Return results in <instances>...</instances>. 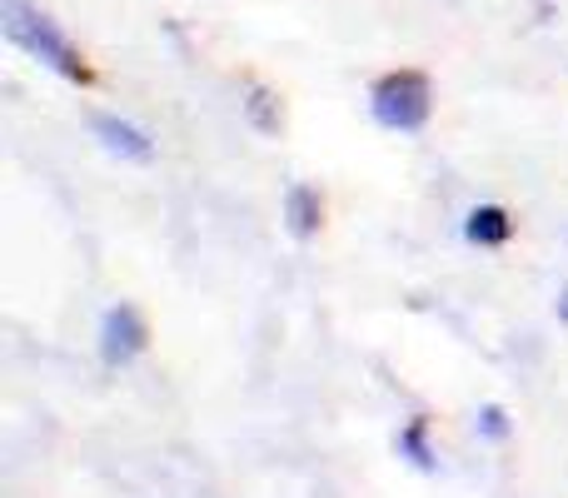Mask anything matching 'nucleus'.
<instances>
[{
  "label": "nucleus",
  "instance_id": "f257e3e1",
  "mask_svg": "<svg viewBox=\"0 0 568 498\" xmlns=\"http://www.w3.org/2000/svg\"><path fill=\"white\" fill-rule=\"evenodd\" d=\"M0 30H6L10 40H16L26 55H36V60H45L55 75H65V80H80L85 85L90 80V65L80 60V50L70 45L65 35H60L55 26H50L45 16H40L36 6H26V0H0Z\"/></svg>",
  "mask_w": 568,
  "mask_h": 498
},
{
  "label": "nucleus",
  "instance_id": "f03ea898",
  "mask_svg": "<svg viewBox=\"0 0 568 498\" xmlns=\"http://www.w3.org/2000/svg\"><path fill=\"white\" fill-rule=\"evenodd\" d=\"M374 120L389 130H419L429 120V80L419 70H399L374 85Z\"/></svg>",
  "mask_w": 568,
  "mask_h": 498
},
{
  "label": "nucleus",
  "instance_id": "7ed1b4c3",
  "mask_svg": "<svg viewBox=\"0 0 568 498\" xmlns=\"http://www.w3.org/2000/svg\"><path fill=\"white\" fill-rule=\"evenodd\" d=\"M140 349H145V324L130 304H115L100 324V354H105V364H130Z\"/></svg>",
  "mask_w": 568,
  "mask_h": 498
},
{
  "label": "nucleus",
  "instance_id": "20e7f679",
  "mask_svg": "<svg viewBox=\"0 0 568 498\" xmlns=\"http://www.w3.org/2000/svg\"><path fill=\"white\" fill-rule=\"evenodd\" d=\"M90 125H95V135L105 140V145L115 150V155H130V160H150V140L140 135L135 125H125V120H115V115H95V120H90Z\"/></svg>",
  "mask_w": 568,
  "mask_h": 498
},
{
  "label": "nucleus",
  "instance_id": "39448f33",
  "mask_svg": "<svg viewBox=\"0 0 568 498\" xmlns=\"http://www.w3.org/2000/svg\"><path fill=\"white\" fill-rule=\"evenodd\" d=\"M509 215H504L499 205H479V210H469V225H464V235L474 240V245H504L509 240Z\"/></svg>",
  "mask_w": 568,
  "mask_h": 498
},
{
  "label": "nucleus",
  "instance_id": "423d86ee",
  "mask_svg": "<svg viewBox=\"0 0 568 498\" xmlns=\"http://www.w3.org/2000/svg\"><path fill=\"white\" fill-rule=\"evenodd\" d=\"M284 210H290V230L300 240H310L314 230H320V195H314L310 185H294L290 195H284Z\"/></svg>",
  "mask_w": 568,
  "mask_h": 498
},
{
  "label": "nucleus",
  "instance_id": "0eeeda50",
  "mask_svg": "<svg viewBox=\"0 0 568 498\" xmlns=\"http://www.w3.org/2000/svg\"><path fill=\"white\" fill-rule=\"evenodd\" d=\"M424 434H429V419H414L409 429L399 434V449L414 459V469H434V454H429V444H424Z\"/></svg>",
  "mask_w": 568,
  "mask_h": 498
},
{
  "label": "nucleus",
  "instance_id": "6e6552de",
  "mask_svg": "<svg viewBox=\"0 0 568 498\" xmlns=\"http://www.w3.org/2000/svg\"><path fill=\"white\" fill-rule=\"evenodd\" d=\"M479 429L489 434V439H504V434H509V419H504V409H494L489 404V409L479 414Z\"/></svg>",
  "mask_w": 568,
  "mask_h": 498
},
{
  "label": "nucleus",
  "instance_id": "1a4fd4ad",
  "mask_svg": "<svg viewBox=\"0 0 568 498\" xmlns=\"http://www.w3.org/2000/svg\"><path fill=\"white\" fill-rule=\"evenodd\" d=\"M564 314H568V304H564Z\"/></svg>",
  "mask_w": 568,
  "mask_h": 498
}]
</instances>
